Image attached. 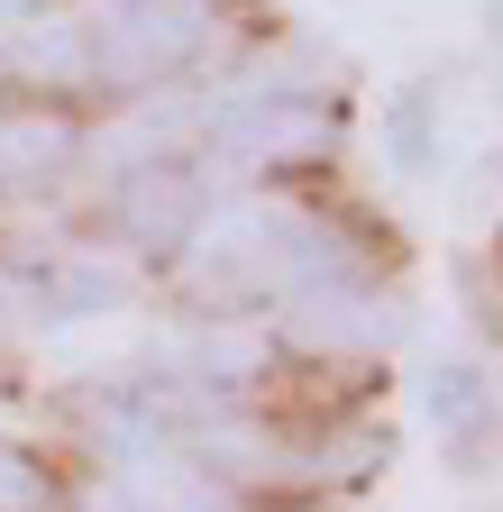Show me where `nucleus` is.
<instances>
[{"label": "nucleus", "mask_w": 503, "mask_h": 512, "mask_svg": "<svg viewBox=\"0 0 503 512\" xmlns=\"http://www.w3.org/2000/svg\"><path fill=\"white\" fill-rule=\"evenodd\" d=\"M119 220H129L138 247H183V238H193V220H202V183H193V174H174V165H156L147 183H129Z\"/></svg>", "instance_id": "obj_1"}, {"label": "nucleus", "mask_w": 503, "mask_h": 512, "mask_svg": "<svg viewBox=\"0 0 503 512\" xmlns=\"http://www.w3.org/2000/svg\"><path fill=\"white\" fill-rule=\"evenodd\" d=\"M430 412H439V430L467 439V430L485 421V384H476V366H439V375H430Z\"/></svg>", "instance_id": "obj_2"}]
</instances>
